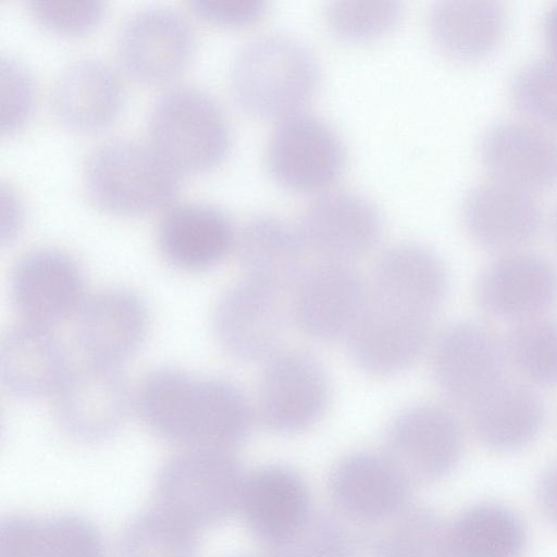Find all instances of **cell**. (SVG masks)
<instances>
[{"instance_id": "21", "label": "cell", "mask_w": 557, "mask_h": 557, "mask_svg": "<svg viewBox=\"0 0 557 557\" xmlns=\"http://www.w3.org/2000/svg\"><path fill=\"white\" fill-rule=\"evenodd\" d=\"M480 150L496 181L530 191L557 184V138L534 125L512 120L494 124Z\"/></svg>"}, {"instance_id": "22", "label": "cell", "mask_w": 557, "mask_h": 557, "mask_svg": "<svg viewBox=\"0 0 557 557\" xmlns=\"http://www.w3.org/2000/svg\"><path fill=\"white\" fill-rule=\"evenodd\" d=\"M123 86L103 60L85 55L65 65L51 91L54 116L76 132H95L115 121L123 104Z\"/></svg>"}, {"instance_id": "30", "label": "cell", "mask_w": 557, "mask_h": 557, "mask_svg": "<svg viewBox=\"0 0 557 557\" xmlns=\"http://www.w3.org/2000/svg\"><path fill=\"white\" fill-rule=\"evenodd\" d=\"M428 25L433 41L447 55L473 60L491 52L505 28L496 1L441 0L432 4Z\"/></svg>"}, {"instance_id": "5", "label": "cell", "mask_w": 557, "mask_h": 557, "mask_svg": "<svg viewBox=\"0 0 557 557\" xmlns=\"http://www.w3.org/2000/svg\"><path fill=\"white\" fill-rule=\"evenodd\" d=\"M148 135L152 148L178 173L214 168L231 146L221 107L193 86H176L158 97L149 113Z\"/></svg>"}, {"instance_id": "23", "label": "cell", "mask_w": 557, "mask_h": 557, "mask_svg": "<svg viewBox=\"0 0 557 557\" xmlns=\"http://www.w3.org/2000/svg\"><path fill=\"white\" fill-rule=\"evenodd\" d=\"M237 248L245 278L278 296L294 290L309 269V250L297 225L274 214L249 219L240 231Z\"/></svg>"}, {"instance_id": "25", "label": "cell", "mask_w": 557, "mask_h": 557, "mask_svg": "<svg viewBox=\"0 0 557 557\" xmlns=\"http://www.w3.org/2000/svg\"><path fill=\"white\" fill-rule=\"evenodd\" d=\"M235 235L228 216L206 202H183L166 210L158 230L163 257L185 271H203L230 252Z\"/></svg>"}, {"instance_id": "17", "label": "cell", "mask_w": 557, "mask_h": 557, "mask_svg": "<svg viewBox=\"0 0 557 557\" xmlns=\"http://www.w3.org/2000/svg\"><path fill=\"white\" fill-rule=\"evenodd\" d=\"M278 295L245 278L220 298L213 329L221 347L242 361L269 360L284 335Z\"/></svg>"}, {"instance_id": "40", "label": "cell", "mask_w": 557, "mask_h": 557, "mask_svg": "<svg viewBox=\"0 0 557 557\" xmlns=\"http://www.w3.org/2000/svg\"><path fill=\"white\" fill-rule=\"evenodd\" d=\"M194 12L202 18L224 26H242L264 11L263 0H190Z\"/></svg>"}, {"instance_id": "3", "label": "cell", "mask_w": 557, "mask_h": 557, "mask_svg": "<svg viewBox=\"0 0 557 557\" xmlns=\"http://www.w3.org/2000/svg\"><path fill=\"white\" fill-rule=\"evenodd\" d=\"M87 195L99 208L116 214H140L171 203L180 173L153 148L115 139L97 146L83 169Z\"/></svg>"}, {"instance_id": "12", "label": "cell", "mask_w": 557, "mask_h": 557, "mask_svg": "<svg viewBox=\"0 0 557 557\" xmlns=\"http://www.w3.org/2000/svg\"><path fill=\"white\" fill-rule=\"evenodd\" d=\"M296 225L308 250L322 261L350 263L380 240L383 219L366 196L335 190L312 199Z\"/></svg>"}, {"instance_id": "6", "label": "cell", "mask_w": 557, "mask_h": 557, "mask_svg": "<svg viewBox=\"0 0 557 557\" xmlns=\"http://www.w3.org/2000/svg\"><path fill=\"white\" fill-rule=\"evenodd\" d=\"M506 354L485 325L468 320L451 323L434 345V379L451 404L470 411L505 382Z\"/></svg>"}, {"instance_id": "18", "label": "cell", "mask_w": 557, "mask_h": 557, "mask_svg": "<svg viewBox=\"0 0 557 557\" xmlns=\"http://www.w3.org/2000/svg\"><path fill=\"white\" fill-rule=\"evenodd\" d=\"M148 326L147 307L136 294L109 288L85 299L76 337L88 362L119 368L144 344Z\"/></svg>"}, {"instance_id": "15", "label": "cell", "mask_w": 557, "mask_h": 557, "mask_svg": "<svg viewBox=\"0 0 557 557\" xmlns=\"http://www.w3.org/2000/svg\"><path fill=\"white\" fill-rule=\"evenodd\" d=\"M129 399L127 383L119 368L87 362L70 371L57 392L55 416L72 437L102 442L122 426Z\"/></svg>"}, {"instance_id": "43", "label": "cell", "mask_w": 557, "mask_h": 557, "mask_svg": "<svg viewBox=\"0 0 557 557\" xmlns=\"http://www.w3.org/2000/svg\"><path fill=\"white\" fill-rule=\"evenodd\" d=\"M346 557H387L384 536L375 534L351 536Z\"/></svg>"}, {"instance_id": "27", "label": "cell", "mask_w": 557, "mask_h": 557, "mask_svg": "<svg viewBox=\"0 0 557 557\" xmlns=\"http://www.w3.org/2000/svg\"><path fill=\"white\" fill-rule=\"evenodd\" d=\"M300 475L285 466H265L247 474L239 511L267 547L292 532L311 511Z\"/></svg>"}, {"instance_id": "1", "label": "cell", "mask_w": 557, "mask_h": 557, "mask_svg": "<svg viewBox=\"0 0 557 557\" xmlns=\"http://www.w3.org/2000/svg\"><path fill=\"white\" fill-rule=\"evenodd\" d=\"M137 405L154 434L188 449L231 451L247 440L253 424L251 406L234 383L175 368L147 375Z\"/></svg>"}, {"instance_id": "7", "label": "cell", "mask_w": 557, "mask_h": 557, "mask_svg": "<svg viewBox=\"0 0 557 557\" xmlns=\"http://www.w3.org/2000/svg\"><path fill=\"white\" fill-rule=\"evenodd\" d=\"M345 148L322 117L298 111L281 119L267 148L273 178L297 191L317 190L334 182L345 165Z\"/></svg>"}, {"instance_id": "38", "label": "cell", "mask_w": 557, "mask_h": 557, "mask_svg": "<svg viewBox=\"0 0 557 557\" xmlns=\"http://www.w3.org/2000/svg\"><path fill=\"white\" fill-rule=\"evenodd\" d=\"M1 117L2 134H12L30 115L36 97V86L29 69L12 55H1Z\"/></svg>"}, {"instance_id": "2", "label": "cell", "mask_w": 557, "mask_h": 557, "mask_svg": "<svg viewBox=\"0 0 557 557\" xmlns=\"http://www.w3.org/2000/svg\"><path fill=\"white\" fill-rule=\"evenodd\" d=\"M321 69L299 39L268 33L248 40L231 65V89L238 106L258 117L283 119L301 111L314 95Z\"/></svg>"}, {"instance_id": "24", "label": "cell", "mask_w": 557, "mask_h": 557, "mask_svg": "<svg viewBox=\"0 0 557 557\" xmlns=\"http://www.w3.org/2000/svg\"><path fill=\"white\" fill-rule=\"evenodd\" d=\"M430 321L369 300L363 315L347 338L351 359L371 375L401 372L425 349Z\"/></svg>"}, {"instance_id": "13", "label": "cell", "mask_w": 557, "mask_h": 557, "mask_svg": "<svg viewBox=\"0 0 557 557\" xmlns=\"http://www.w3.org/2000/svg\"><path fill=\"white\" fill-rule=\"evenodd\" d=\"M10 292L24 323L50 329L78 312L85 301V277L67 253L40 248L16 262Z\"/></svg>"}, {"instance_id": "41", "label": "cell", "mask_w": 557, "mask_h": 557, "mask_svg": "<svg viewBox=\"0 0 557 557\" xmlns=\"http://www.w3.org/2000/svg\"><path fill=\"white\" fill-rule=\"evenodd\" d=\"M1 243H10L17 235L24 218L23 206L15 191L1 184Z\"/></svg>"}, {"instance_id": "36", "label": "cell", "mask_w": 557, "mask_h": 557, "mask_svg": "<svg viewBox=\"0 0 557 557\" xmlns=\"http://www.w3.org/2000/svg\"><path fill=\"white\" fill-rule=\"evenodd\" d=\"M403 12V3L395 0H337L327 4L325 17L334 35L360 41L389 32L398 24Z\"/></svg>"}, {"instance_id": "11", "label": "cell", "mask_w": 557, "mask_h": 557, "mask_svg": "<svg viewBox=\"0 0 557 557\" xmlns=\"http://www.w3.org/2000/svg\"><path fill=\"white\" fill-rule=\"evenodd\" d=\"M368 301L363 280L350 263L322 261L295 287L292 311L306 335L332 342L349 337Z\"/></svg>"}, {"instance_id": "26", "label": "cell", "mask_w": 557, "mask_h": 557, "mask_svg": "<svg viewBox=\"0 0 557 557\" xmlns=\"http://www.w3.org/2000/svg\"><path fill=\"white\" fill-rule=\"evenodd\" d=\"M0 373L12 395L38 398L57 394L70 369L64 349L50 329L23 322L1 337Z\"/></svg>"}, {"instance_id": "31", "label": "cell", "mask_w": 557, "mask_h": 557, "mask_svg": "<svg viewBox=\"0 0 557 557\" xmlns=\"http://www.w3.org/2000/svg\"><path fill=\"white\" fill-rule=\"evenodd\" d=\"M457 557H522L528 533L521 517L495 502L465 509L450 524Z\"/></svg>"}, {"instance_id": "8", "label": "cell", "mask_w": 557, "mask_h": 557, "mask_svg": "<svg viewBox=\"0 0 557 557\" xmlns=\"http://www.w3.org/2000/svg\"><path fill=\"white\" fill-rule=\"evenodd\" d=\"M388 458L412 483L438 480L461 459L465 433L458 417L435 404H419L400 411L391 422Z\"/></svg>"}, {"instance_id": "32", "label": "cell", "mask_w": 557, "mask_h": 557, "mask_svg": "<svg viewBox=\"0 0 557 557\" xmlns=\"http://www.w3.org/2000/svg\"><path fill=\"white\" fill-rule=\"evenodd\" d=\"M195 530L160 507L136 517L123 532L121 557H196Z\"/></svg>"}, {"instance_id": "4", "label": "cell", "mask_w": 557, "mask_h": 557, "mask_svg": "<svg viewBox=\"0 0 557 557\" xmlns=\"http://www.w3.org/2000/svg\"><path fill=\"white\" fill-rule=\"evenodd\" d=\"M247 474L228 450L187 449L160 469L156 497L161 509L194 530L239 510Z\"/></svg>"}, {"instance_id": "44", "label": "cell", "mask_w": 557, "mask_h": 557, "mask_svg": "<svg viewBox=\"0 0 557 557\" xmlns=\"http://www.w3.org/2000/svg\"><path fill=\"white\" fill-rule=\"evenodd\" d=\"M543 32L547 46L557 58V3L544 16Z\"/></svg>"}, {"instance_id": "20", "label": "cell", "mask_w": 557, "mask_h": 557, "mask_svg": "<svg viewBox=\"0 0 557 557\" xmlns=\"http://www.w3.org/2000/svg\"><path fill=\"white\" fill-rule=\"evenodd\" d=\"M329 483L337 508L361 521L401 513L411 485L386 454L372 451L344 457L332 470Z\"/></svg>"}, {"instance_id": "33", "label": "cell", "mask_w": 557, "mask_h": 557, "mask_svg": "<svg viewBox=\"0 0 557 557\" xmlns=\"http://www.w3.org/2000/svg\"><path fill=\"white\" fill-rule=\"evenodd\" d=\"M506 352L516 369L534 385L557 386V320L542 315L516 324Z\"/></svg>"}, {"instance_id": "16", "label": "cell", "mask_w": 557, "mask_h": 557, "mask_svg": "<svg viewBox=\"0 0 557 557\" xmlns=\"http://www.w3.org/2000/svg\"><path fill=\"white\" fill-rule=\"evenodd\" d=\"M449 290L448 271L429 248L401 243L376 261L369 300L401 313L431 320Z\"/></svg>"}, {"instance_id": "28", "label": "cell", "mask_w": 557, "mask_h": 557, "mask_svg": "<svg viewBox=\"0 0 557 557\" xmlns=\"http://www.w3.org/2000/svg\"><path fill=\"white\" fill-rule=\"evenodd\" d=\"M0 557H106L96 527L76 515L4 518Z\"/></svg>"}, {"instance_id": "45", "label": "cell", "mask_w": 557, "mask_h": 557, "mask_svg": "<svg viewBox=\"0 0 557 557\" xmlns=\"http://www.w3.org/2000/svg\"><path fill=\"white\" fill-rule=\"evenodd\" d=\"M552 227H553V235L557 245V206L554 209L553 219H552Z\"/></svg>"}, {"instance_id": "42", "label": "cell", "mask_w": 557, "mask_h": 557, "mask_svg": "<svg viewBox=\"0 0 557 557\" xmlns=\"http://www.w3.org/2000/svg\"><path fill=\"white\" fill-rule=\"evenodd\" d=\"M536 499L543 515L557 528V461L542 472L536 485Z\"/></svg>"}, {"instance_id": "37", "label": "cell", "mask_w": 557, "mask_h": 557, "mask_svg": "<svg viewBox=\"0 0 557 557\" xmlns=\"http://www.w3.org/2000/svg\"><path fill=\"white\" fill-rule=\"evenodd\" d=\"M511 94L521 111L557 128V58L544 57L525 64L513 78Z\"/></svg>"}, {"instance_id": "19", "label": "cell", "mask_w": 557, "mask_h": 557, "mask_svg": "<svg viewBox=\"0 0 557 557\" xmlns=\"http://www.w3.org/2000/svg\"><path fill=\"white\" fill-rule=\"evenodd\" d=\"M465 226L482 248L516 251L539 233L542 210L530 190L499 181L473 187L462 206Z\"/></svg>"}, {"instance_id": "9", "label": "cell", "mask_w": 557, "mask_h": 557, "mask_svg": "<svg viewBox=\"0 0 557 557\" xmlns=\"http://www.w3.org/2000/svg\"><path fill=\"white\" fill-rule=\"evenodd\" d=\"M330 396L323 364L302 350L277 351L263 370L259 412L272 431L294 434L313 425L324 413Z\"/></svg>"}, {"instance_id": "35", "label": "cell", "mask_w": 557, "mask_h": 557, "mask_svg": "<svg viewBox=\"0 0 557 557\" xmlns=\"http://www.w3.org/2000/svg\"><path fill=\"white\" fill-rule=\"evenodd\" d=\"M351 535L325 511L311 510L286 536L268 546L269 557H346Z\"/></svg>"}, {"instance_id": "34", "label": "cell", "mask_w": 557, "mask_h": 557, "mask_svg": "<svg viewBox=\"0 0 557 557\" xmlns=\"http://www.w3.org/2000/svg\"><path fill=\"white\" fill-rule=\"evenodd\" d=\"M384 543L387 557H457L450 524L425 506L399 513Z\"/></svg>"}, {"instance_id": "14", "label": "cell", "mask_w": 557, "mask_h": 557, "mask_svg": "<svg viewBox=\"0 0 557 557\" xmlns=\"http://www.w3.org/2000/svg\"><path fill=\"white\" fill-rule=\"evenodd\" d=\"M476 299L499 321L518 324L545 315L557 304V268L537 253H502L482 271Z\"/></svg>"}, {"instance_id": "39", "label": "cell", "mask_w": 557, "mask_h": 557, "mask_svg": "<svg viewBox=\"0 0 557 557\" xmlns=\"http://www.w3.org/2000/svg\"><path fill=\"white\" fill-rule=\"evenodd\" d=\"M28 8L42 26L67 35L90 30L106 10L101 0H29Z\"/></svg>"}, {"instance_id": "29", "label": "cell", "mask_w": 557, "mask_h": 557, "mask_svg": "<svg viewBox=\"0 0 557 557\" xmlns=\"http://www.w3.org/2000/svg\"><path fill=\"white\" fill-rule=\"evenodd\" d=\"M478 440L490 450L515 453L529 446L545 422V407L531 387L504 382L470 411Z\"/></svg>"}, {"instance_id": "10", "label": "cell", "mask_w": 557, "mask_h": 557, "mask_svg": "<svg viewBox=\"0 0 557 557\" xmlns=\"http://www.w3.org/2000/svg\"><path fill=\"white\" fill-rule=\"evenodd\" d=\"M124 70L134 78L159 83L178 74L195 49V34L184 14L169 5H147L122 23L116 40Z\"/></svg>"}]
</instances>
